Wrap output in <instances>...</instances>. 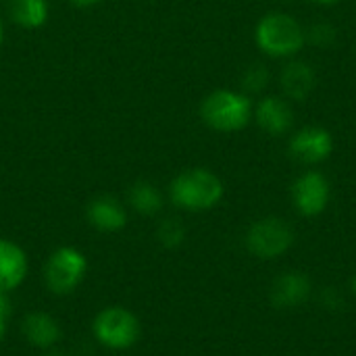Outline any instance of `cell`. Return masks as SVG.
Listing matches in <instances>:
<instances>
[{
  "mask_svg": "<svg viewBox=\"0 0 356 356\" xmlns=\"http://www.w3.org/2000/svg\"><path fill=\"white\" fill-rule=\"evenodd\" d=\"M294 229L282 217H263L250 223L244 244L246 250L259 261H273L284 257L294 246Z\"/></svg>",
  "mask_w": 356,
  "mask_h": 356,
  "instance_id": "cell-6",
  "label": "cell"
},
{
  "mask_svg": "<svg viewBox=\"0 0 356 356\" xmlns=\"http://www.w3.org/2000/svg\"><path fill=\"white\" fill-rule=\"evenodd\" d=\"M252 119L265 134L273 138H282L290 134L294 127V108L292 102L286 100L284 96L271 94V96H263L254 104Z\"/></svg>",
  "mask_w": 356,
  "mask_h": 356,
  "instance_id": "cell-11",
  "label": "cell"
},
{
  "mask_svg": "<svg viewBox=\"0 0 356 356\" xmlns=\"http://www.w3.org/2000/svg\"><path fill=\"white\" fill-rule=\"evenodd\" d=\"M8 321H10V302L6 294H0V344L4 342V336L8 332Z\"/></svg>",
  "mask_w": 356,
  "mask_h": 356,
  "instance_id": "cell-21",
  "label": "cell"
},
{
  "mask_svg": "<svg viewBox=\"0 0 356 356\" xmlns=\"http://www.w3.org/2000/svg\"><path fill=\"white\" fill-rule=\"evenodd\" d=\"M348 288H350V294L356 296V273L350 277V284H348Z\"/></svg>",
  "mask_w": 356,
  "mask_h": 356,
  "instance_id": "cell-24",
  "label": "cell"
},
{
  "mask_svg": "<svg viewBox=\"0 0 356 356\" xmlns=\"http://www.w3.org/2000/svg\"><path fill=\"white\" fill-rule=\"evenodd\" d=\"M225 194L221 177L204 167H192L177 173L167 190L169 202L184 213H204L215 209Z\"/></svg>",
  "mask_w": 356,
  "mask_h": 356,
  "instance_id": "cell-1",
  "label": "cell"
},
{
  "mask_svg": "<svg viewBox=\"0 0 356 356\" xmlns=\"http://www.w3.org/2000/svg\"><path fill=\"white\" fill-rule=\"evenodd\" d=\"M313 294V282L302 271L280 273L269 288V302L280 311H290L302 307Z\"/></svg>",
  "mask_w": 356,
  "mask_h": 356,
  "instance_id": "cell-10",
  "label": "cell"
},
{
  "mask_svg": "<svg viewBox=\"0 0 356 356\" xmlns=\"http://www.w3.org/2000/svg\"><path fill=\"white\" fill-rule=\"evenodd\" d=\"M254 44L271 58H294L305 48L307 33L296 17L271 10L259 19L254 27Z\"/></svg>",
  "mask_w": 356,
  "mask_h": 356,
  "instance_id": "cell-2",
  "label": "cell"
},
{
  "mask_svg": "<svg viewBox=\"0 0 356 356\" xmlns=\"http://www.w3.org/2000/svg\"><path fill=\"white\" fill-rule=\"evenodd\" d=\"M319 305L325 311H338V309L344 307V296L336 288H323L319 292Z\"/></svg>",
  "mask_w": 356,
  "mask_h": 356,
  "instance_id": "cell-20",
  "label": "cell"
},
{
  "mask_svg": "<svg viewBox=\"0 0 356 356\" xmlns=\"http://www.w3.org/2000/svg\"><path fill=\"white\" fill-rule=\"evenodd\" d=\"M305 33H307V44L321 50L332 48L338 40V29L330 21H315L305 29Z\"/></svg>",
  "mask_w": 356,
  "mask_h": 356,
  "instance_id": "cell-19",
  "label": "cell"
},
{
  "mask_svg": "<svg viewBox=\"0 0 356 356\" xmlns=\"http://www.w3.org/2000/svg\"><path fill=\"white\" fill-rule=\"evenodd\" d=\"M142 323L134 311L123 305H108L100 309L92 319V338L98 346L123 353L140 342Z\"/></svg>",
  "mask_w": 356,
  "mask_h": 356,
  "instance_id": "cell-4",
  "label": "cell"
},
{
  "mask_svg": "<svg viewBox=\"0 0 356 356\" xmlns=\"http://www.w3.org/2000/svg\"><path fill=\"white\" fill-rule=\"evenodd\" d=\"M102 0H69V4H73L75 8H92V6H98Z\"/></svg>",
  "mask_w": 356,
  "mask_h": 356,
  "instance_id": "cell-22",
  "label": "cell"
},
{
  "mask_svg": "<svg viewBox=\"0 0 356 356\" xmlns=\"http://www.w3.org/2000/svg\"><path fill=\"white\" fill-rule=\"evenodd\" d=\"M29 273V257L15 240L0 238V294H10L23 286Z\"/></svg>",
  "mask_w": 356,
  "mask_h": 356,
  "instance_id": "cell-14",
  "label": "cell"
},
{
  "mask_svg": "<svg viewBox=\"0 0 356 356\" xmlns=\"http://www.w3.org/2000/svg\"><path fill=\"white\" fill-rule=\"evenodd\" d=\"M282 96L290 102L307 100L317 88V71L311 63L300 58H288L280 73Z\"/></svg>",
  "mask_w": 356,
  "mask_h": 356,
  "instance_id": "cell-13",
  "label": "cell"
},
{
  "mask_svg": "<svg viewBox=\"0 0 356 356\" xmlns=\"http://www.w3.org/2000/svg\"><path fill=\"white\" fill-rule=\"evenodd\" d=\"M88 275V257L75 246L54 248L42 267L44 288L52 296L73 294Z\"/></svg>",
  "mask_w": 356,
  "mask_h": 356,
  "instance_id": "cell-5",
  "label": "cell"
},
{
  "mask_svg": "<svg viewBox=\"0 0 356 356\" xmlns=\"http://www.w3.org/2000/svg\"><path fill=\"white\" fill-rule=\"evenodd\" d=\"M21 336L23 340L42 353L54 350L63 338V330L56 317L46 311H29L21 319Z\"/></svg>",
  "mask_w": 356,
  "mask_h": 356,
  "instance_id": "cell-12",
  "label": "cell"
},
{
  "mask_svg": "<svg viewBox=\"0 0 356 356\" xmlns=\"http://www.w3.org/2000/svg\"><path fill=\"white\" fill-rule=\"evenodd\" d=\"M288 152L294 161L307 167L325 163L334 152V138L325 127L307 125L292 134L288 142Z\"/></svg>",
  "mask_w": 356,
  "mask_h": 356,
  "instance_id": "cell-8",
  "label": "cell"
},
{
  "mask_svg": "<svg viewBox=\"0 0 356 356\" xmlns=\"http://www.w3.org/2000/svg\"><path fill=\"white\" fill-rule=\"evenodd\" d=\"M86 221L98 234H119L127 227L129 209L117 196L100 194L86 204Z\"/></svg>",
  "mask_w": 356,
  "mask_h": 356,
  "instance_id": "cell-9",
  "label": "cell"
},
{
  "mask_svg": "<svg viewBox=\"0 0 356 356\" xmlns=\"http://www.w3.org/2000/svg\"><path fill=\"white\" fill-rule=\"evenodd\" d=\"M165 194L161 188H156L152 181L140 179L129 186L125 204L129 211H134L140 217H156L165 209Z\"/></svg>",
  "mask_w": 356,
  "mask_h": 356,
  "instance_id": "cell-16",
  "label": "cell"
},
{
  "mask_svg": "<svg viewBox=\"0 0 356 356\" xmlns=\"http://www.w3.org/2000/svg\"><path fill=\"white\" fill-rule=\"evenodd\" d=\"M42 356H69V355H65V353H58V350H48V353H44Z\"/></svg>",
  "mask_w": 356,
  "mask_h": 356,
  "instance_id": "cell-25",
  "label": "cell"
},
{
  "mask_svg": "<svg viewBox=\"0 0 356 356\" xmlns=\"http://www.w3.org/2000/svg\"><path fill=\"white\" fill-rule=\"evenodd\" d=\"M271 81V71L267 69V65L263 63H252L250 67L244 69L242 77H240V86H242V92L246 96H259L267 90Z\"/></svg>",
  "mask_w": 356,
  "mask_h": 356,
  "instance_id": "cell-18",
  "label": "cell"
},
{
  "mask_svg": "<svg viewBox=\"0 0 356 356\" xmlns=\"http://www.w3.org/2000/svg\"><path fill=\"white\" fill-rule=\"evenodd\" d=\"M2 42H4V23L0 19V48H2Z\"/></svg>",
  "mask_w": 356,
  "mask_h": 356,
  "instance_id": "cell-26",
  "label": "cell"
},
{
  "mask_svg": "<svg viewBox=\"0 0 356 356\" xmlns=\"http://www.w3.org/2000/svg\"><path fill=\"white\" fill-rule=\"evenodd\" d=\"M4 13L21 29H40L50 19L48 0H4Z\"/></svg>",
  "mask_w": 356,
  "mask_h": 356,
  "instance_id": "cell-15",
  "label": "cell"
},
{
  "mask_svg": "<svg viewBox=\"0 0 356 356\" xmlns=\"http://www.w3.org/2000/svg\"><path fill=\"white\" fill-rule=\"evenodd\" d=\"M290 198L298 215L309 219L319 217L321 213H325L332 198L330 179L317 169H307L294 179L290 188Z\"/></svg>",
  "mask_w": 356,
  "mask_h": 356,
  "instance_id": "cell-7",
  "label": "cell"
},
{
  "mask_svg": "<svg viewBox=\"0 0 356 356\" xmlns=\"http://www.w3.org/2000/svg\"><path fill=\"white\" fill-rule=\"evenodd\" d=\"M252 98L242 90H213L200 102V119L202 123L219 134H234L244 129L252 121Z\"/></svg>",
  "mask_w": 356,
  "mask_h": 356,
  "instance_id": "cell-3",
  "label": "cell"
},
{
  "mask_svg": "<svg viewBox=\"0 0 356 356\" xmlns=\"http://www.w3.org/2000/svg\"><path fill=\"white\" fill-rule=\"evenodd\" d=\"M307 2L317 4V6H334V4H338L340 0H307Z\"/></svg>",
  "mask_w": 356,
  "mask_h": 356,
  "instance_id": "cell-23",
  "label": "cell"
},
{
  "mask_svg": "<svg viewBox=\"0 0 356 356\" xmlns=\"http://www.w3.org/2000/svg\"><path fill=\"white\" fill-rule=\"evenodd\" d=\"M156 242L165 250H175L186 242V225L179 217H163L156 225Z\"/></svg>",
  "mask_w": 356,
  "mask_h": 356,
  "instance_id": "cell-17",
  "label": "cell"
}]
</instances>
